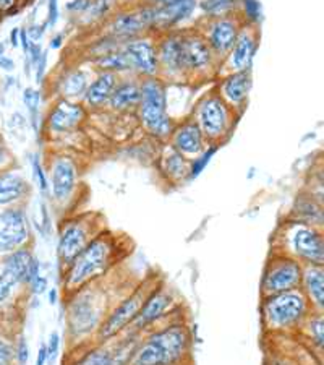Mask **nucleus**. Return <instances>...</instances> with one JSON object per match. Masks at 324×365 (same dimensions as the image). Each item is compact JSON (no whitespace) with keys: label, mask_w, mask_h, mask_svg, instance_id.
<instances>
[{"label":"nucleus","mask_w":324,"mask_h":365,"mask_svg":"<svg viewBox=\"0 0 324 365\" xmlns=\"http://www.w3.org/2000/svg\"><path fill=\"white\" fill-rule=\"evenodd\" d=\"M159 281H161V278H157L156 274H151L148 278L135 282L132 289L127 294H123V296L112 305L109 314L105 315L101 327L98 328L96 334H94L93 343H109V341H114L122 336V334L132 327V323L137 319L141 305L145 304L146 297L150 296V292L155 289Z\"/></svg>","instance_id":"8"},{"label":"nucleus","mask_w":324,"mask_h":365,"mask_svg":"<svg viewBox=\"0 0 324 365\" xmlns=\"http://www.w3.org/2000/svg\"><path fill=\"white\" fill-rule=\"evenodd\" d=\"M29 361V346L28 339L20 334L19 338L15 339V362L19 365H26Z\"/></svg>","instance_id":"43"},{"label":"nucleus","mask_w":324,"mask_h":365,"mask_svg":"<svg viewBox=\"0 0 324 365\" xmlns=\"http://www.w3.org/2000/svg\"><path fill=\"white\" fill-rule=\"evenodd\" d=\"M182 34H184V68L187 83L198 85L216 80L221 63L209 49L199 29L197 26L182 28Z\"/></svg>","instance_id":"11"},{"label":"nucleus","mask_w":324,"mask_h":365,"mask_svg":"<svg viewBox=\"0 0 324 365\" xmlns=\"http://www.w3.org/2000/svg\"><path fill=\"white\" fill-rule=\"evenodd\" d=\"M20 289H25V286L16 279V276L7 268H0V307L10 304Z\"/></svg>","instance_id":"36"},{"label":"nucleus","mask_w":324,"mask_h":365,"mask_svg":"<svg viewBox=\"0 0 324 365\" xmlns=\"http://www.w3.org/2000/svg\"><path fill=\"white\" fill-rule=\"evenodd\" d=\"M258 47H259V26H253V25H249V23H244L240 28L239 36L232 46V49L229 51L227 57L224 58L221 63L219 75L231 73V72H250L253 68V62H255Z\"/></svg>","instance_id":"19"},{"label":"nucleus","mask_w":324,"mask_h":365,"mask_svg":"<svg viewBox=\"0 0 324 365\" xmlns=\"http://www.w3.org/2000/svg\"><path fill=\"white\" fill-rule=\"evenodd\" d=\"M115 0H88V5L80 19L85 25H104L115 14Z\"/></svg>","instance_id":"33"},{"label":"nucleus","mask_w":324,"mask_h":365,"mask_svg":"<svg viewBox=\"0 0 324 365\" xmlns=\"http://www.w3.org/2000/svg\"><path fill=\"white\" fill-rule=\"evenodd\" d=\"M15 67H16V63L14 58L9 57L7 54L0 57V70H4V72H7V73H11L15 70Z\"/></svg>","instance_id":"52"},{"label":"nucleus","mask_w":324,"mask_h":365,"mask_svg":"<svg viewBox=\"0 0 324 365\" xmlns=\"http://www.w3.org/2000/svg\"><path fill=\"white\" fill-rule=\"evenodd\" d=\"M46 173L51 202L61 213H67L80 192L81 166L78 158L68 151L51 153Z\"/></svg>","instance_id":"9"},{"label":"nucleus","mask_w":324,"mask_h":365,"mask_svg":"<svg viewBox=\"0 0 324 365\" xmlns=\"http://www.w3.org/2000/svg\"><path fill=\"white\" fill-rule=\"evenodd\" d=\"M29 163H31L33 180L34 184H36L38 190L41 192V195L49 198V182H47V173L39 153H33L31 158H29Z\"/></svg>","instance_id":"38"},{"label":"nucleus","mask_w":324,"mask_h":365,"mask_svg":"<svg viewBox=\"0 0 324 365\" xmlns=\"http://www.w3.org/2000/svg\"><path fill=\"white\" fill-rule=\"evenodd\" d=\"M86 119L88 109L80 101L56 98L46 114L44 132L54 140L70 137L85 125Z\"/></svg>","instance_id":"16"},{"label":"nucleus","mask_w":324,"mask_h":365,"mask_svg":"<svg viewBox=\"0 0 324 365\" xmlns=\"http://www.w3.org/2000/svg\"><path fill=\"white\" fill-rule=\"evenodd\" d=\"M122 49L128 57L135 76L138 78L159 76L156 34H143V36L128 39L122 44Z\"/></svg>","instance_id":"20"},{"label":"nucleus","mask_w":324,"mask_h":365,"mask_svg":"<svg viewBox=\"0 0 324 365\" xmlns=\"http://www.w3.org/2000/svg\"><path fill=\"white\" fill-rule=\"evenodd\" d=\"M33 226L25 206L0 208V257L31 247Z\"/></svg>","instance_id":"17"},{"label":"nucleus","mask_w":324,"mask_h":365,"mask_svg":"<svg viewBox=\"0 0 324 365\" xmlns=\"http://www.w3.org/2000/svg\"><path fill=\"white\" fill-rule=\"evenodd\" d=\"M219 148L221 146H217V145H208L202 155H198L194 160L190 161V174H188V182L198 179L199 175L204 173V169L209 166L211 160L216 156V153L219 151Z\"/></svg>","instance_id":"37"},{"label":"nucleus","mask_w":324,"mask_h":365,"mask_svg":"<svg viewBox=\"0 0 324 365\" xmlns=\"http://www.w3.org/2000/svg\"><path fill=\"white\" fill-rule=\"evenodd\" d=\"M25 29H26V34L31 43H41L43 38L46 36L47 26H46V23H33V25L25 26Z\"/></svg>","instance_id":"46"},{"label":"nucleus","mask_w":324,"mask_h":365,"mask_svg":"<svg viewBox=\"0 0 324 365\" xmlns=\"http://www.w3.org/2000/svg\"><path fill=\"white\" fill-rule=\"evenodd\" d=\"M264 365H302L298 359L287 352L281 347H271L269 352H266V359H264Z\"/></svg>","instance_id":"40"},{"label":"nucleus","mask_w":324,"mask_h":365,"mask_svg":"<svg viewBox=\"0 0 324 365\" xmlns=\"http://www.w3.org/2000/svg\"><path fill=\"white\" fill-rule=\"evenodd\" d=\"M15 338L0 333V365H15Z\"/></svg>","instance_id":"41"},{"label":"nucleus","mask_w":324,"mask_h":365,"mask_svg":"<svg viewBox=\"0 0 324 365\" xmlns=\"http://www.w3.org/2000/svg\"><path fill=\"white\" fill-rule=\"evenodd\" d=\"M15 168V156L11 153L7 141L0 135V173Z\"/></svg>","instance_id":"42"},{"label":"nucleus","mask_w":324,"mask_h":365,"mask_svg":"<svg viewBox=\"0 0 324 365\" xmlns=\"http://www.w3.org/2000/svg\"><path fill=\"white\" fill-rule=\"evenodd\" d=\"M271 250L286 253L303 267H324L323 229L286 217L276 229Z\"/></svg>","instance_id":"5"},{"label":"nucleus","mask_w":324,"mask_h":365,"mask_svg":"<svg viewBox=\"0 0 324 365\" xmlns=\"http://www.w3.org/2000/svg\"><path fill=\"white\" fill-rule=\"evenodd\" d=\"M240 0H199L198 9L206 19H217L232 14H239Z\"/></svg>","instance_id":"35"},{"label":"nucleus","mask_w":324,"mask_h":365,"mask_svg":"<svg viewBox=\"0 0 324 365\" xmlns=\"http://www.w3.org/2000/svg\"><path fill=\"white\" fill-rule=\"evenodd\" d=\"M115 339L109 343H91L73 349L75 356H68L63 365H110L114 357Z\"/></svg>","instance_id":"28"},{"label":"nucleus","mask_w":324,"mask_h":365,"mask_svg":"<svg viewBox=\"0 0 324 365\" xmlns=\"http://www.w3.org/2000/svg\"><path fill=\"white\" fill-rule=\"evenodd\" d=\"M61 346H62V338L57 331H52L49 334V338L46 341V347H47V357H49V362L54 364V361L61 352Z\"/></svg>","instance_id":"44"},{"label":"nucleus","mask_w":324,"mask_h":365,"mask_svg":"<svg viewBox=\"0 0 324 365\" xmlns=\"http://www.w3.org/2000/svg\"><path fill=\"white\" fill-rule=\"evenodd\" d=\"M293 336L302 338V343L313 352V354L323 359L324 349V314L323 312H311L308 319L300 327L298 331Z\"/></svg>","instance_id":"30"},{"label":"nucleus","mask_w":324,"mask_h":365,"mask_svg":"<svg viewBox=\"0 0 324 365\" xmlns=\"http://www.w3.org/2000/svg\"><path fill=\"white\" fill-rule=\"evenodd\" d=\"M140 93L141 99L135 115H137L141 128L152 140L167 143L177 122L167 106L169 85L161 76L140 78Z\"/></svg>","instance_id":"6"},{"label":"nucleus","mask_w":324,"mask_h":365,"mask_svg":"<svg viewBox=\"0 0 324 365\" xmlns=\"http://www.w3.org/2000/svg\"><path fill=\"white\" fill-rule=\"evenodd\" d=\"M244 25V20L240 19L239 14L217 16V19H206L203 25H198L199 33L203 34L209 49L213 51L219 63L227 57L229 51L237 39L240 28Z\"/></svg>","instance_id":"18"},{"label":"nucleus","mask_w":324,"mask_h":365,"mask_svg":"<svg viewBox=\"0 0 324 365\" xmlns=\"http://www.w3.org/2000/svg\"><path fill=\"white\" fill-rule=\"evenodd\" d=\"M93 78L90 70L83 66H67L62 68L61 73L56 75L52 81V90L56 93V98L72 99V101H80L83 98L88 85Z\"/></svg>","instance_id":"23"},{"label":"nucleus","mask_w":324,"mask_h":365,"mask_svg":"<svg viewBox=\"0 0 324 365\" xmlns=\"http://www.w3.org/2000/svg\"><path fill=\"white\" fill-rule=\"evenodd\" d=\"M159 76L169 85H185L184 34L180 29H169L156 34Z\"/></svg>","instance_id":"15"},{"label":"nucleus","mask_w":324,"mask_h":365,"mask_svg":"<svg viewBox=\"0 0 324 365\" xmlns=\"http://www.w3.org/2000/svg\"><path fill=\"white\" fill-rule=\"evenodd\" d=\"M62 46H63V34L62 33L54 34V36L51 38V43H49L51 49H54V51L62 49Z\"/></svg>","instance_id":"57"},{"label":"nucleus","mask_w":324,"mask_h":365,"mask_svg":"<svg viewBox=\"0 0 324 365\" xmlns=\"http://www.w3.org/2000/svg\"><path fill=\"white\" fill-rule=\"evenodd\" d=\"M15 83H16V78L14 75H9V76H5V80H4V90L7 91V90H10V88H14L15 86Z\"/></svg>","instance_id":"58"},{"label":"nucleus","mask_w":324,"mask_h":365,"mask_svg":"<svg viewBox=\"0 0 324 365\" xmlns=\"http://www.w3.org/2000/svg\"><path fill=\"white\" fill-rule=\"evenodd\" d=\"M88 62H90V66L93 67L94 72H108V73H114L117 76L133 75L132 66H130V61L125 52H123L122 46L110 52H105L103 56L94 57Z\"/></svg>","instance_id":"32"},{"label":"nucleus","mask_w":324,"mask_h":365,"mask_svg":"<svg viewBox=\"0 0 324 365\" xmlns=\"http://www.w3.org/2000/svg\"><path fill=\"white\" fill-rule=\"evenodd\" d=\"M115 269L101 281L88 284L81 289L65 296V329L70 351L91 344L98 328L101 327L105 315L109 314L125 287L114 278ZM133 287V286H132Z\"/></svg>","instance_id":"1"},{"label":"nucleus","mask_w":324,"mask_h":365,"mask_svg":"<svg viewBox=\"0 0 324 365\" xmlns=\"http://www.w3.org/2000/svg\"><path fill=\"white\" fill-rule=\"evenodd\" d=\"M311 312L313 309L302 289L261 297L259 305L261 325L269 336H293Z\"/></svg>","instance_id":"4"},{"label":"nucleus","mask_w":324,"mask_h":365,"mask_svg":"<svg viewBox=\"0 0 324 365\" xmlns=\"http://www.w3.org/2000/svg\"><path fill=\"white\" fill-rule=\"evenodd\" d=\"M302 276V263L293 260L286 253L271 250L266 264H264L261 281H259V294L261 297H268L274 294L300 289Z\"/></svg>","instance_id":"13"},{"label":"nucleus","mask_w":324,"mask_h":365,"mask_svg":"<svg viewBox=\"0 0 324 365\" xmlns=\"http://www.w3.org/2000/svg\"><path fill=\"white\" fill-rule=\"evenodd\" d=\"M20 47H21L23 54H25V56L28 54L29 47H31V41H29L25 28H20Z\"/></svg>","instance_id":"53"},{"label":"nucleus","mask_w":324,"mask_h":365,"mask_svg":"<svg viewBox=\"0 0 324 365\" xmlns=\"http://www.w3.org/2000/svg\"><path fill=\"white\" fill-rule=\"evenodd\" d=\"M300 289L308 299L313 312L324 314V267H303Z\"/></svg>","instance_id":"31"},{"label":"nucleus","mask_w":324,"mask_h":365,"mask_svg":"<svg viewBox=\"0 0 324 365\" xmlns=\"http://www.w3.org/2000/svg\"><path fill=\"white\" fill-rule=\"evenodd\" d=\"M86 5H88V0H72V2L67 5V9H68L70 14L81 15L85 11Z\"/></svg>","instance_id":"51"},{"label":"nucleus","mask_w":324,"mask_h":365,"mask_svg":"<svg viewBox=\"0 0 324 365\" xmlns=\"http://www.w3.org/2000/svg\"><path fill=\"white\" fill-rule=\"evenodd\" d=\"M167 143L190 161L198 155H202L206 146L209 145L202 130H199V127L188 115L175 122V127L170 133Z\"/></svg>","instance_id":"22"},{"label":"nucleus","mask_w":324,"mask_h":365,"mask_svg":"<svg viewBox=\"0 0 324 365\" xmlns=\"http://www.w3.org/2000/svg\"><path fill=\"white\" fill-rule=\"evenodd\" d=\"M253 88V76L250 72H231L222 73L216 78L213 90L226 101L227 106L237 113L244 114L250 101V94Z\"/></svg>","instance_id":"21"},{"label":"nucleus","mask_w":324,"mask_h":365,"mask_svg":"<svg viewBox=\"0 0 324 365\" xmlns=\"http://www.w3.org/2000/svg\"><path fill=\"white\" fill-rule=\"evenodd\" d=\"M239 15L244 23L253 26H259L263 21V9L259 0H240Z\"/></svg>","instance_id":"39"},{"label":"nucleus","mask_w":324,"mask_h":365,"mask_svg":"<svg viewBox=\"0 0 324 365\" xmlns=\"http://www.w3.org/2000/svg\"><path fill=\"white\" fill-rule=\"evenodd\" d=\"M182 2H199V0H150L151 5H157V7H169V5H175Z\"/></svg>","instance_id":"56"},{"label":"nucleus","mask_w":324,"mask_h":365,"mask_svg":"<svg viewBox=\"0 0 324 365\" xmlns=\"http://www.w3.org/2000/svg\"><path fill=\"white\" fill-rule=\"evenodd\" d=\"M20 0H0V19H5L11 14H15L19 9Z\"/></svg>","instance_id":"48"},{"label":"nucleus","mask_w":324,"mask_h":365,"mask_svg":"<svg viewBox=\"0 0 324 365\" xmlns=\"http://www.w3.org/2000/svg\"><path fill=\"white\" fill-rule=\"evenodd\" d=\"M141 99L140 78L135 75L119 76L114 93L108 103V109L117 114H130L137 110Z\"/></svg>","instance_id":"25"},{"label":"nucleus","mask_w":324,"mask_h":365,"mask_svg":"<svg viewBox=\"0 0 324 365\" xmlns=\"http://www.w3.org/2000/svg\"><path fill=\"white\" fill-rule=\"evenodd\" d=\"M46 68H47V51H44L43 57H41V61L38 62V66L34 67V78H36V83L41 85L44 81V76H46Z\"/></svg>","instance_id":"49"},{"label":"nucleus","mask_w":324,"mask_h":365,"mask_svg":"<svg viewBox=\"0 0 324 365\" xmlns=\"http://www.w3.org/2000/svg\"><path fill=\"white\" fill-rule=\"evenodd\" d=\"M58 16H61V11H58V0H49L47 4V19H46V26L47 28H56Z\"/></svg>","instance_id":"47"},{"label":"nucleus","mask_w":324,"mask_h":365,"mask_svg":"<svg viewBox=\"0 0 324 365\" xmlns=\"http://www.w3.org/2000/svg\"><path fill=\"white\" fill-rule=\"evenodd\" d=\"M7 54V46H5L4 41H0V57Z\"/></svg>","instance_id":"60"},{"label":"nucleus","mask_w":324,"mask_h":365,"mask_svg":"<svg viewBox=\"0 0 324 365\" xmlns=\"http://www.w3.org/2000/svg\"><path fill=\"white\" fill-rule=\"evenodd\" d=\"M119 76L108 72H96L81 98V104L88 110H101L108 108V103L114 93Z\"/></svg>","instance_id":"26"},{"label":"nucleus","mask_w":324,"mask_h":365,"mask_svg":"<svg viewBox=\"0 0 324 365\" xmlns=\"http://www.w3.org/2000/svg\"><path fill=\"white\" fill-rule=\"evenodd\" d=\"M288 220L305 222V225L315 226L323 229L324 225V210L323 203L318 202L315 197L310 193L302 192L297 198L293 200V205L291 208V213L287 215Z\"/></svg>","instance_id":"29"},{"label":"nucleus","mask_w":324,"mask_h":365,"mask_svg":"<svg viewBox=\"0 0 324 365\" xmlns=\"http://www.w3.org/2000/svg\"><path fill=\"white\" fill-rule=\"evenodd\" d=\"M9 41H10V46L14 47V49H19L20 47V28L19 26L10 29Z\"/></svg>","instance_id":"54"},{"label":"nucleus","mask_w":324,"mask_h":365,"mask_svg":"<svg viewBox=\"0 0 324 365\" xmlns=\"http://www.w3.org/2000/svg\"><path fill=\"white\" fill-rule=\"evenodd\" d=\"M209 145L222 146L232 137L240 115L214 90L204 93L188 114Z\"/></svg>","instance_id":"7"},{"label":"nucleus","mask_w":324,"mask_h":365,"mask_svg":"<svg viewBox=\"0 0 324 365\" xmlns=\"http://www.w3.org/2000/svg\"><path fill=\"white\" fill-rule=\"evenodd\" d=\"M23 104L28 110L29 125H31L36 138H39L41 133V122H39V113H41V93L34 86H26L21 94Z\"/></svg>","instance_id":"34"},{"label":"nucleus","mask_w":324,"mask_h":365,"mask_svg":"<svg viewBox=\"0 0 324 365\" xmlns=\"http://www.w3.org/2000/svg\"><path fill=\"white\" fill-rule=\"evenodd\" d=\"M179 310H182V304L179 302L175 291L170 289L166 282L161 279L155 289L150 292V296L146 297L137 319L128 329L137 334H145L150 329L161 325V323L174 319Z\"/></svg>","instance_id":"12"},{"label":"nucleus","mask_w":324,"mask_h":365,"mask_svg":"<svg viewBox=\"0 0 324 365\" xmlns=\"http://www.w3.org/2000/svg\"><path fill=\"white\" fill-rule=\"evenodd\" d=\"M31 190V182L15 168L0 173V208L25 206Z\"/></svg>","instance_id":"24"},{"label":"nucleus","mask_w":324,"mask_h":365,"mask_svg":"<svg viewBox=\"0 0 324 365\" xmlns=\"http://www.w3.org/2000/svg\"><path fill=\"white\" fill-rule=\"evenodd\" d=\"M28 125L26 117L21 113H15L10 119V127L14 132H25V127Z\"/></svg>","instance_id":"50"},{"label":"nucleus","mask_w":324,"mask_h":365,"mask_svg":"<svg viewBox=\"0 0 324 365\" xmlns=\"http://www.w3.org/2000/svg\"><path fill=\"white\" fill-rule=\"evenodd\" d=\"M49 291V302L51 305H56L58 302V291L57 289H47Z\"/></svg>","instance_id":"59"},{"label":"nucleus","mask_w":324,"mask_h":365,"mask_svg":"<svg viewBox=\"0 0 324 365\" xmlns=\"http://www.w3.org/2000/svg\"><path fill=\"white\" fill-rule=\"evenodd\" d=\"M192 349V328L184 319H170L141 334L130 365H187Z\"/></svg>","instance_id":"3"},{"label":"nucleus","mask_w":324,"mask_h":365,"mask_svg":"<svg viewBox=\"0 0 324 365\" xmlns=\"http://www.w3.org/2000/svg\"><path fill=\"white\" fill-rule=\"evenodd\" d=\"M157 33V9L156 5H141L138 9L115 11L110 19L104 23L103 34L115 38L123 44L132 38L143 36V34Z\"/></svg>","instance_id":"14"},{"label":"nucleus","mask_w":324,"mask_h":365,"mask_svg":"<svg viewBox=\"0 0 324 365\" xmlns=\"http://www.w3.org/2000/svg\"><path fill=\"white\" fill-rule=\"evenodd\" d=\"M105 229L103 217L96 213H76L65 216L57 234V262L61 272L72 263L73 258Z\"/></svg>","instance_id":"10"},{"label":"nucleus","mask_w":324,"mask_h":365,"mask_svg":"<svg viewBox=\"0 0 324 365\" xmlns=\"http://www.w3.org/2000/svg\"><path fill=\"white\" fill-rule=\"evenodd\" d=\"M127 240L119 234L103 229L67 268L62 269L63 296L81 289L110 274L127 257Z\"/></svg>","instance_id":"2"},{"label":"nucleus","mask_w":324,"mask_h":365,"mask_svg":"<svg viewBox=\"0 0 324 365\" xmlns=\"http://www.w3.org/2000/svg\"><path fill=\"white\" fill-rule=\"evenodd\" d=\"M157 169L170 185H182L188 182L190 160L177 153L169 143H164L157 158Z\"/></svg>","instance_id":"27"},{"label":"nucleus","mask_w":324,"mask_h":365,"mask_svg":"<svg viewBox=\"0 0 324 365\" xmlns=\"http://www.w3.org/2000/svg\"><path fill=\"white\" fill-rule=\"evenodd\" d=\"M39 231L43 235H49L52 232V220H51V210L49 205L46 202L41 203V221H39Z\"/></svg>","instance_id":"45"},{"label":"nucleus","mask_w":324,"mask_h":365,"mask_svg":"<svg viewBox=\"0 0 324 365\" xmlns=\"http://www.w3.org/2000/svg\"><path fill=\"white\" fill-rule=\"evenodd\" d=\"M49 364V357H47V347L46 343L39 346L38 354H36V365H47Z\"/></svg>","instance_id":"55"}]
</instances>
